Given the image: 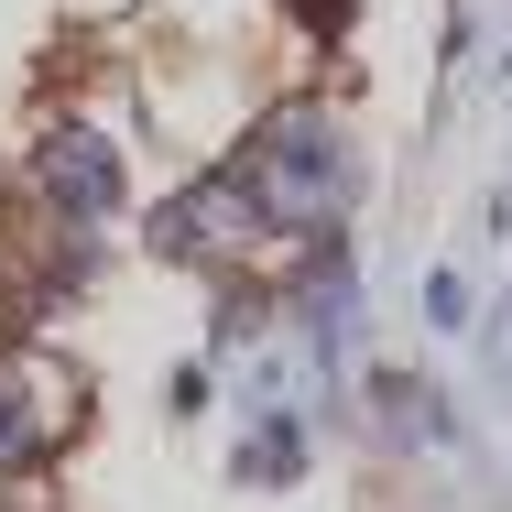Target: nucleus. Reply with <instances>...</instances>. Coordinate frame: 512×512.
<instances>
[{
	"instance_id": "obj_1",
	"label": "nucleus",
	"mask_w": 512,
	"mask_h": 512,
	"mask_svg": "<svg viewBox=\"0 0 512 512\" xmlns=\"http://www.w3.org/2000/svg\"><path fill=\"white\" fill-rule=\"evenodd\" d=\"M229 175H240L251 218H262V229H284V240H327V229H349V207H360V186H371L360 131H349L338 109H316V99L262 109Z\"/></svg>"
},
{
	"instance_id": "obj_8",
	"label": "nucleus",
	"mask_w": 512,
	"mask_h": 512,
	"mask_svg": "<svg viewBox=\"0 0 512 512\" xmlns=\"http://www.w3.org/2000/svg\"><path fill=\"white\" fill-rule=\"evenodd\" d=\"M284 11H295L306 33H349V11H360V0H284Z\"/></svg>"
},
{
	"instance_id": "obj_6",
	"label": "nucleus",
	"mask_w": 512,
	"mask_h": 512,
	"mask_svg": "<svg viewBox=\"0 0 512 512\" xmlns=\"http://www.w3.org/2000/svg\"><path fill=\"white\" fill-rule=\"evenodd\" d=\"M382 425H393L404 447H447V436H458V425H447V393H436V382H414V371L382 382Z\"/></svg>"
},
{
	"instance_id": "obj_4",
	"label": "nucleus",
	"mask_w": 512,
	"mask_h": 512,
	"mask_svg": "<svg viewBox=\"0 0 512 512\" xmlns=\"http://www.w3.org/2000/svg\"><path fill=\"white\" fill-rule=\"evenodd\" d=\"M295 338H306L316 371H338V360L360 349V273H349V251H327V240L306 251V273H295Z\"/></svg>"
},
{
	"instance_id": "obj_2",
	"label": "nucleus",
	"mask_w": 512,
	"mask_h": 512,
	"mask_svg": "<svg viewBox=\"0 0 512 512\" xmlns=\"http://www.w3.org/2000/svg\"><path fill=\"white\" fill-rule=\"evenodd\" d=\"M120 142H109L99 120H55L44 142H33V197H44V218L55 229H99L109 207H120Z\"/></svg>"
},
{
	"instance_id": "obj_5",
	"label": "nucleus",
	"mask_w": 512,
	"mask_h": 512,
	"mask_svg": "<svg viewBox=\"0 0 512 512\" xmlns=\"http://www.w3.org/2000/svg\"><path fill=\"white\" fill-rule=\"evenodd\" d=\"M55 458V404H44V371L22 349H0V480L44 469Z\"/></svg>"
},
{
	"instance_id": "obj_3",
	"label": "nucleus",
	"mask_w": 512,
	"mask_h": 512,
	"mask_svg": "<svg viewBox=\"0 0 512 512\" xmlns=\"http://www.w3.org/2000/svg\"><path fill=\"white\" fill-rule=\"evenodd\" d=\"M251 229H262V218H251V197H240V175H229V164L186 175L175 197L153 207V251H164V262H197V273L240 262V251H251Z\"/></svg>"
},
{
	"instance_id": "obj_7",
	"label": "nucleus",
	"mask_w": 512,
	"mask_h": 512,
	"mask_svg": "<svg viewBox=\"0 0 512 512\" xmlns=\"http://www.w3.org/2000/svg\"><path fill=\"white\" fill-rule=\"evenodd\" d=\"M306 469V425L295 414H262V436L240 447V480H295Z\"/></svg>"
},
{
	"instance_id": "obj_9",
	"label": "nucleus",
	"mask_w": 512,
	"mask_h": 512,
	"mask_svg": "<svg viewBox=\"0 0 512 512\" xmlns=\"http://www.w3.org/2000/svg\"><path fill=\"white\" fill-rule=\"evenodd\" d=\"M425 316H436V327H458V316H469V284H458V273H436V284H425Z\"/></svg>"
}]
</instances>
